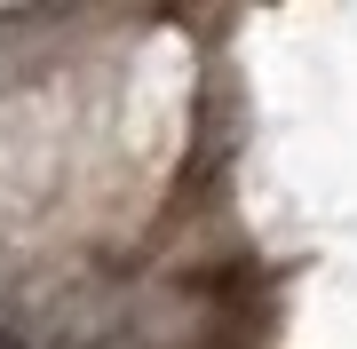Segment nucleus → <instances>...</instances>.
I'll use <instances>...</instances> for the list:
<instances>
[{
	"instance_id": "f257e3e1",
	"label": "nucleus",
	"mask_w": 357,
	"mask_h": 349,
	"mask_svg": "<svg viewBox=\"0 0 357 349\" xmlns=\"http://www.w3.org/2000/svg\"><path fill=\"white\" fill-rule=\"evenodd\" d=\"M0 349H16V334H0Z\"/></svg>"
}]
</instances>
